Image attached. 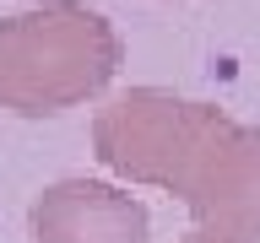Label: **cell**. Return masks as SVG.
Returning <instances> with one entry per match:
<instances>
[{
    "instance_id": "1",
    "label": "cell",
    "mask_w": 260,
    "mask_h": 243,
    "mask_svg": "<svg viewBox=\"0 0 260 243\" xmlns=\"http://www.w3.org/2000/svg\"><path fill=\"white\" fill-rule=\"evenodd\" d=\"M92 157L125 184L184 200L211 243H260V125L168 87H130L92 119Z\"/></svg>"
},
{
    "instance_id": "2",
    "label": "cell",
    "mask_w": 260,
    "mask_h": 243,
    "mask_svg": "<svg viewBox=\"0 0 260 243\" xmlns=\"http://www.w3.org/2000/svg\"><path fill=\"white\" fill-rule=\"evenodd\" d=\"M125 65V44L87 0H44L0 16V108L22 119L92 103Z\"/></svg>"
},
{
    "instance_id": "3",
    "label": "cell",
    "mask_w": 260,
    "mask_h": 243,
    "mask_svg": "<svg viewBox=\"0 0 260 243\" xmlns=\"http://www.w3.org/2000/svg\"><path fill=\"white\" fill-rule=\"evenodd\" d=\"M27 227H32V243H146L152 211L119 184L60 178V184L38 189Z\"/></svg>"
},
{
    "instance_id": "4",
    "label": "cell",
    "mask_w": 260,
    "mask_h": 243,
    "mask_svg": "<svg viewBox=\"0 0 260 243\" xmlns=\"http://www.w3.org/2000/svg\"><path fill=\"white\" fill-rule=\"evenodd\" d=\"M174 243H211V238H201V232H190V238H174Z\"/></svg>"
}]
</instances>
